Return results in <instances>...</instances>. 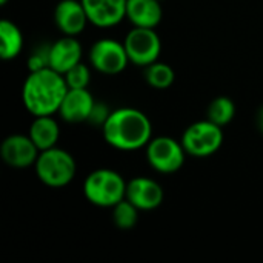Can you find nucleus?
Listing matches in <instances>:
<instances>
[{"instance_id": "nucleus-1", "label": "nucleus", "mask_w": 263, "mask_h": 263, "mask_svg": "<svg viewBox=\"0 0 263 263\" xmlns=\"http://www.w3.org/2000/svg\"><path fill=\"white\" fill-rule=\"evenodd\" d=\"M105 142L119 151H136L145 148L153 139L149 117L136 108L112 109L102 126Z\"/></svg>"}, {"instance_id": "nucleus-2", "label": "nucleus", "mask_w": 263, "mask_h": 263, "mask_svg": "<svg viewBox=\"0 0 263 263\" xmlns=\"http://www.w3.org/2000/svg\"><path fill=\"white\" fill-rule=\"evenodd\" d=\"M68 89L63 74L52 68L31 71L23 82L22 102L34 117L54 116L59 112Z\"/></svg>"}, {"instance_id": "nucleus-3", "label": "nucleus", "mask_w": 263, "mask_h": 263, "mask_svg": "<svg viewBox=\"0 0 263 263\" xmlns=\"http://www.w3.org/2000/svg\"><path fill=\"white\" fill-rule=\"evenodd\" d=\"M128 182L114 170L100 168L88 174L83 182V196L99 208H112L126 196Z\"/></svg>"}, {"instance_id": "nucleus-4", "label": "nucleus", "mask_w": 263, "mask_h": 263, "mask_svg": "<svg viewBox=\"0 0 263 263\" xmlns=\"http://www.w3.org/2000/svg\"><path fill=\"white\" fill-rule=\"evenodd\" d=\"M34 170L43 185L49 188H63L76 177L77 163L66 149L54 146L40 151Z\"/></svg>"}, {"instance_id": "nucleus-5", "label": "nucleus", "mask_w": 263, "mask_h": 263, "mask_svg": "<svg viewBox=\"0 0 263 263\" xmlns=\"http://www.w3.org/2000/svg\"><path fill=\"white\" fill-rule=\"evenodd\" d=\"M180 142L188 156L205 159L220 149L223 143V131L222 126L205 119L191 123L183 131Z\"/></svg>"}, {"instance_id": "nucleus-6", "label": "nucleus", "mask_w": 263, "mask_h": 263, "mask_svg": "<svg viewBox=\"0 0 263 263\" xmlns=\"http://www.w3.org/2000/svg\"><path fill=\"white\" fill-rule=\"evenodd\" d=\"M145 149H146L148 163L154 171L160 174L177 173L185 163L186 151L182 142L170 136L153 137L149 143L145 146Z\"/></svg>"}, {"instance_id": "nucleus-7", "label": "nucleus", "mask_w": 263, "mask_h": 263, "mask_svg": "<svg viewBox=\"0 0 263 263\" xmlns=\"http://www.w3.org/2000/svg\"><path fill=\"white\" fill-rule=\"evenodd\" d=\"M89 65L106 76H116L126 69L129 62L123 42L116 39H99L89 48Z\"/></svg>"}, {"instance_id": "nucleus-8", "label": "nucleus", "mask_w": 263, "mask_h": 263, "mask_svg": "<svg viewBox=\"0 0 263 263\" xmlns=\"http://www.w3.org/2000/svg\"><path fill=\"white\" fill-rule=\"evenodd\" d=\"M123 45L126 48L129 62L136 66H148L159 60L162 52V40L156 32V28L134 26L125 37Z\"/></svg>"}, {"instance_id": "nucleus-9", "label": "nucleus", "mask_w": 263, "mask_h": 263, "mask_svg": "<svg viewBox=\"0 0 263 263\" xmlns=\"http://www.w3.org/2000/svg\"><path fill=\"white\" fill-rule=\"evenodd\" d=\"M40 149L26 134H11L0 145L2 160L15 170H25L35 165Z\"/></svg>"}, {"instance_id": "nucleus-10", "label": "nucleus", "mask_w": 263, "mask_h": 263, "mask_svg": "<svg viewBox=\"0 0 263 263\" xmlns=\"http://www.w3.org/2000/svg\"><path fill=\"white\" fill-rule=\"evenodd\" d=\"M163 188L159 182L149 179V177H134L126 185V196L134 206H137L140 211H153L159 208L163 202Z\"/></svg>"}, {"instance_id": "nucleus-11", "label": "nucleus", "mask_w": 263, "mask_h": 263, "mask_svg": "<svg viewBox=\"0 0 263 263\" xmlns=\"http://www.w3.org/2000/svg\"><path fill=\"white\" fill-rule=\"evenodd\" d=\"M54 22L63 35H74L83 32L89 23L82 0H60L54 9Z\"/></svg>"}, {"instance_id": "nucleus-12", "label": "nucleus", "mask_w": 263, "mask_h": 263, "mask_svg": "<svg viewBox=\"0 0 263 263\" xmlns=\"http://www.w3.org/2000/svg\"><path fill=\"white\" fill-rule=\"evenodd\" d=\"M89 23L112 28L126 17V0H82Z\"/></svg>"}, {"instance_id": "nucleus-13", "label": "nucleus", "mask_w": 263, "mask_h": 263, "mask_svg": "<svg viewBox=\"0 0 263 263\" xmlns=\"http://www.w3.org/2000/svg\"><path fill=\"white\" fill-rule=\"evenodd\" d=\"M94 103L96 100L88 88H69L57 114L68 123L88 122Z\"/></svg>"}, {"instance_id": "nucleus-14", "label": "nucleus", "mask_w": 263, "mask_h": 263, "mask_svg": "<svg viewBox=\"0 0 263 263\" xmlns=\"http://www.w3.org/2000/svg\"><path fill=\"white\" fill-rule=\"evenodd\" d=\"M82 62V45L74 35H63L49 45V68L65 74Z\"/></svg>"}, {"instance_id": "nucleus-15", "label": "nucleus", "mask_w": 263, "mask_h": 263, "mask_svg": "<svg viewBox=\"0 0 263 263\" xmlns=\"http://www.w3.org/2000/svg\"><path fill=\"white\" fill-rule=\"evenodd\" d=\"M160 0H126V18L133 26L156 28L163 17Z\"/></svg>"}, {"instance_id": "nucleus-16", "label": "nucleus", "mask_w": 263, "mask_h": 263, "mask_svg": "<svg viewBox=\"0 0 263 263\" xmlns=\"http://www.w3.org/2000/svg\"><path fill=\"white\" fill-rule=\"evenodd\" d=\"M28 136L40 151H45L57 145L60 137V126L52 116H37L29 126Z\"/></svg>"}, {"instance_id": "nucleus-17", "label": "nucleus", "mask_w": 263, "mask_h": 263, "mask_svg": "<svg viewBox=\"0 0 263 263\" xmlns=\"http://www.w3.org/2000/svg\"><path fill=\"white\" fill-rule=\"evenodd\" d=\"M23 49V34L11 20L0 22V57L2 60L15 59Z\"/></svg>"}, {"instance_id": "nucleus-18", "label": "nucleus", "mask_w": 263, "mask_h": 263, "mask_svg": "<svg viewBox=\"0 0 263 263\" xmlns=\"http://www.w3.org/2000/svg\"><path fill=\"white\" fill-rule=\"evenodd\" d=\"M234 116H236V103L227 96H219L214 100H211L206 109V119L222 128L231 123Z\"/></svg>"}, {"instance_id": "nucleus-19", "label": "nucleus", "mask_w": 263, "mask_h": 263, "mask_svg": "<svg viewBox=\"0 0 263 263\" xmlns=\"http://www.w3.org/2000/svg\"><path fill=\"white\" fill-rule=\"evenodd\" d=\"M145 80L154 89H166L176 80L174 69L165 62H154L145 66Z\"/></svg>"}, {"instance_id": "nucleus-20", "label": "nucleus", "mask_w": 263, "mask_h": 263, "mask_svg": "<svg viewBox=\"0 0 263 263\" xmlns=\"http://www.w3.org/2000/svg\"><path fill=\"white\" fill-rule=\"evenodd\" d=\"M139 208L134 206L128 199H123L112 206V222L119 230L129 231L139 222Z\"/></svg>"}, {"instance_id": "nucleus-21", "label": "nucleus", "mask_w": 263, "mask_h": 263, "mask_svg": "<svg viewBox=\"0 0 263 263\" xmlns=\"http://www.w3.org/2000/svg\"><path fill=\"white\" fill-rule=\"evenodd\" d=\"M65 82L68 85V88H88L89 82H91V69L88 65L85 63H77L76 66H72L71 69H68L65 74Z\"/></svg>"}, {"instance_id": "nucleus-22", "label": "nucleus", "mask_w": 263, "mask_h": 263, "mask_svg": "<svg viewBox=\"0 0 263 263\" xmlns=\"http://www.w3.org/2000/svg\"><path fill=\"white\" fill-rule=\"evenodd\" d=\"M43 68H49V45H42L28 57V69L39 71Z\"/></svg>"}, {"instance_id": "nucleus-23", "label": "nucleus", "mask_w": 263, "mask_h": 263, "mask_svg": "<svg viewBox=\"0 0 263 263\" xmlns=\"http://www.w3.org/2000/svg\"><path fill=\"white\" fill-rule=\"evenodd\" d=\"M109 114H111V111H109V108H108L106 103H103V102H96V103H94V108H92V111H91V114H89L88 123L92 125V126H100V128H102V126L105 125V122L108 120Z\"/></svg>"}, {"instance_id": "nucleus-24", "label": "nucleus", "mask_w": 263, "mask_h": 263, "mask_svg": "<svg viewBox=\"0 0 263 263\" xmlns=\"http://www.w3.org/2000/svg\"><path fill=\"white\" fill-rule=\"evenodd\" d=\"M257 125H259V129H260V133L263 134V106L260 108L259 114H257Z\"/></svg>"}, {"instance_id": "nucleus-25", "label": "nucleus", "mask_w": 263, "mask_h": 263, "mask_svg": "<svg viewBox=\"0 0 263 263\" xmlns=\"http://www.w3.org/2000/svg\"><path fill=\"white\" fill-rule=\"evenodd\" d=\"M8 2H9V0H0V5H2V6H5V5H6Z\"/></svg>"}, {"instance_id": "nucleus-26", "label": "nucleus", "mask_w": 263, "mask_h": 263, "mask_svg": "<svg viewBox=\"0 0 263 263\" xmlns=\"http://www.w3.org/2000/svg\"><path fill=\"white\" fill-rule=\"evenodd\" d=\"M160 2H163V0H160Z\"/></svg>"}]
</instances>
